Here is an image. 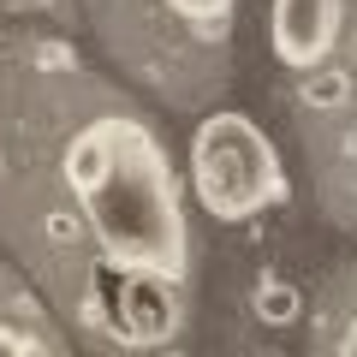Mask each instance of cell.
<instances>
[{"label": "cell", "instance_id": "6", "mask_svg": "<svg viewBox=\"0 0 357 357\" xmlns=\"http://www.w3.org/2000/svg\"><path fill=\"white\" fill-rule=\"evenodd\" d=\"M340 351H345V357H357V321H351V333L340 340Z\"/></svg>", "mask_w": 357, "mask_h": 357}, {"label": "cell", "instance_id": "2", "mask_svg": "<svg viewBox=\"0 0 357 357\" xmlns=\"http://www.w3.org/2000/svg\"><path fill=\"white\" fill-rule=\"evenodd\" d=\"M191 191L215 220H250L286 197V173L262 126L244 114H215L191 137Z\"/></svg>", "mask_w": 357, "mask_h": 357}, {"label": "cell", "instance_id": "1", "mask_svg": "<svg viewBox=\"0 0 357 357\" xmlns=\"http://www.w3.org/2000/svg\"><path fill=\"white\" fill-rule=\"evenodd\" d=\"M66 185L114 268H149L167 280H185L191 268L185 203H178L173 161L149 126L126 114L89 119L66 149Z\"/></svg>", "mask_w": 357, "mask_h": 357}, {"label": "cell", "instance_id": "4", "mask_svg": "<svg viewBox=\"0 0 357 357\" xmlns=\"http://www.w3.org/2000/svg\"><path fill=\"white\" fill-rule=\"evenodd\" d=\"M345 0H274V54L298 72L328 60L333 36H340Z\"/></svg>", "mask_w": 357, "mask_h": 357}, {"label": "cell", "instance_id": "3", "mask_svg": "<svg viewBox=\"0 0 357 357\" xmlns=\"http://www.w3.org/2000/svg\"><path fill=\"white\" fill-rule=\"evenodd\" d=\"M96 304L114 340L126 345H167L178 328V280L149 274V268H114L102 256L96 268Z\"/></svg>", "mask_w": 357, "mask_h": 357}, {"label": "cell", "instance_id": "5", "mask_svg": "<svg viewBox=\"0 0 357 357\" xmlns=\"http://www.w3.org/2000/svg\"><path fill=\"white\" fill-rule=\"evenodd\" d=\"M178 18H191V24H227L232 0H167Z\"/></svg>", "mask_w": 357, "mask_h": 357}]
</instances>
